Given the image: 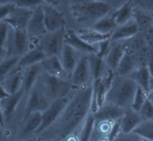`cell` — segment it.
I'll list each match as a JSON object with an SVG mask.
<instances>
[{"label":"cell","instance_id":"obj_30","mask_svg":"<svg viewBox=\"0 0 153 141\" xmlns=\"http://www.w3.org/2000/svg\"><path fill=\"white\" fill-rule=\"evenodd\" d=\"M91 76L93 81L100 79L105 68L104 59L99 57L96 54L87 55Z\"/></svg>","mask_w":153,"mask_h":141},{"label":"cell","instance_id":"obj_1","mask_svg":"<svg viewBox=\"0 0 153 141\" xmlns=\"http://www.w3.org/2000/svg\"><path fill=\"white\" fill-rule=\"evenodd\" d=\"M93 81L75 88L67 105L56 121L47 129L36 135L34 141L65 140L77 136L91 112Z\"/></svg>","mask_w":153,"mask_h":141},{"label":"cell","instance_id":"obj_9","mask_svg":"<svg viewBox=\"0 0 153 141\" xmlns=\"http://www.w3.org/2000/svg\"><path fill=\"white\" fill-rule=\"evenodd\" d=\"M73 91L68 96L58 99L52 102L49 106L41 113V123L36 132L35 136L47 129L56 121L69 102Z\"/></svg>","mask_w":153,"mask_h":141},{"label":"cell","instance_id":"obj_17","mask_svg":"<svg viewBox=\"0 0 153 141\" xmlns=\"http://www.w3.org/2000/svg\"><path fill=\"white\" fill-rule=\"evenodd\" d=\"M81 56L82 54L73 47L64 43L59 57L62 66L69 78Z\"/></svg>","mask_w":153,"mask_h":141},{"label":"cell","instance_id":"obj_47","mask_svg":"<svg viewBox=\"0 0 153 141\" xmlns=\"http://www.w3.org/2000/svg\"><path fill=\"white\" fill-rule=\"evenodd\" d=\"M12 141H34L33 139H27V140H21V139H14Z\"/></svg>","mask_w":153,"mask_h":141},{"label":"cell","instance_id":"obj_29","mask_svg":"<svg viewBox=\"0 0 153 141\" xmlns=\"http://www.w3.org/2000/svg\"><path fill=\"white\" fill-rule=\"evenodd\" d=\"M133 10L134 7L130 0L124 3L114 12L111 13V14L116 23L119 26L128 22L133 19Z\"/></svg>","mask_w":153,"mask_h":141},{"label":"cell","instance_id":"obj_16","mask_svg":"<svg viewBox=\"0 0 153 141\" xmlns=\"http://www.w3.org/2000/svg\"><path fill=\"white\" fill-rule=\"evenodd\" d=\"M42 72L40 63L23 69L22 89L25 93V97L39 80Z\"/></svg>","mask_w":153,"mask_h":141},{"label":"cell","instance_id":"obj_39","mask_svg":"<svg viewBox=\"0 0 153 141\" xmlns=\"http://www.w3.org/2000/svg\"><path fill=\"white\" fill-rule=\"evenodd\" d=\"M10 26L4 20L0 21V46L4 47L9 33Z\"/></svg>","mask_w":153,"mask_h":141},{"label":"cell","instance_id":"obj_6","mask_svg":"<svg viewBox=\"0 0 153 141\" xmlns=\"http://www.w3.org/2000/svg\"><path fill=\"white\" fill-rule=\"evenodd\" d=\"M50 103L51 102L44 94L38 80L26 97L21 121L31 113L36 112L42 113L49 106Z\"/></svg>","mask_w":153,"mask_h":141},{"label":"cell","instance_id":"obj_10","mask_svg":"<svg viewBox=\"0 0 153 141\" xmlns=\"http://www.w3.org/2000/svg\"><path fill=\"white\" fill-rule=\"evenodd\" d=\"M69 79L75 88L84 86L93 81L87 55L81 56L71 74Z\"/></svg>","mask_w":153,"mask_h":141},{"label":"cell","instance_id":"obj_26","mask_svg":"<svg viewBox=\"0 0 153 141\" xmlns=\"http://www.w3.org/2000/svg\"><path fill=\"white\" fill-rule=\"evenodd\" d=\"M47 56L38 45H35L25 54L20 57L17 66L24 69L26 67L40 63Z\"/></svg>","mask_w":153,"mask_h":141},{"label":"cell","instance_id":"obj_43","mask_svg":"<svg viewBox=\"0 0 153 141\" xmlns=\"http://www.w3.org/2000/svg\"><path fill=\"white\" fill-rule=\"evenodd\" d=\"M8 57L7 51L3 46H0V63Z\"/></svg>","mask_w":153,"mask_h":141},{"label":"cell","instance_id":"obj_41","mask_svg":"<svg viewBox=\"0 0 153 141\" xmlns=\"http://www.w3.org/2000/svg\"><path fill=\"white\" fill-rule=\"evenodd\" d=\"M12 134L5 126L0 125V141H12Z\"/></svg>","mask_w":153,"mask_h":141},{"label":"cell","instance_id":"obj_5","mask_svg":"<svg viewBox=\"0 0 153 141\" xmlns=\"http://www.w3.org/2000/svg\"><path fill=\"white\" fill-rule=\"evenodd\" d=\"M4 47L7 51L8 57H20L32 48L30 37L26 30L10 27Z\"/></svg>","mask_w":153,"mask_h":141},{"label":"cell","instance_id":"obj_27","mask_svg":"<svg viewBox=\"0 0 153 141\" xmlns=\"http://www.w3.org/2000/svg\"><path fill=\"white\" fill-rule=\"evenodd\" d=\"M152 76L153 75L149 68L146 65H141L137 68L129 76L134 81L139 87L148 93Z\"/></svg>","mask_w":153,"mask_h":141},{"label":"cell","instance_id":"obj_28","mask_svg":"<svg viewBox=\"0 0 153 141\" xmlns=\"http://www.w3.org/2000/svg\"><path fill=\"white\" fill-rule=\"evenodd\" d=\"M79 36L87 43L96 45L101 42L110 39L111 34H103L100 33L90 27H84L76 31Z\"/></svg>","mask_w":153,"mask_h":141},{"label":"cell","instance_id":"obj_48","mask_svg":"<svg viewBox=\"0 0 153 141\" xmlns=\"http://www.w3.org/2000/svg\"><path fill=\"white\" fill-rule=\"evenodd\" d=\"M11 2V0H0V4H3Z\"/></svg>","mask_w":153,"mask_h":141},{"label":"cell","instance_id":"obj_23","mask_svg":"<svg viewBox=\"0 0 153 141\" xmlns=\"http://www.w3.org/2000/svg\"><path fill=\"white\" fill-rule=\"evenodd\" d=\"M139 112L132 108L124 110V112L120 119L121 131L124 133H131L142 121Z\"/></svg>","mask_w":153,"mask_h":141},{"label":"cell","instance_id":"obj_45","mask_svg":"<svg viewBox=\"0 0 153 141\" xmlns=\"http://www.w3.org/2000/svg\"><path fill=\"white\" fill-rule=\"evenodd\" d=\"M44 4L48 5H51V6H56L58 5L59 2V0H43Z\"/></svg>","mask_w":153,"mask_h":141},{"label":"cell","instance_id":"obj_15","mask_svg":"<svg viewBox=\"0 0 153 141\" xmlns=\"http://www.w3.org/2000/svg\"><path fill=\"white\" fill-rule=\"evenodd\" d=\"M64 42L78 51L82 55L96 54L97 47L96 45H90L81 39L76 31L72 29L65 30Z\"/></svg>","mask_w":153,"mask_h":141},{"label":"cell","instance_id":"obj_12","mask_svg":"<svg viewBox=\"0 0 153 141\" xmlns=\"http://www.w3.org/2000/svg\"><path fill=\"white\" fill-rule=\"evenodd\" d=\"M43 13L45 26L47 32H53L65 28L66 23L65 17L54 7L44 4Z\"/></svg>","mask_w":153,"mask_h":141},{"label":"cell","instance_id":"obj_11","mask_svg":"<svg viewBox=\"0 0 153 141\" xmlns=\"http://www.w3.org/2000/svg\"><path fill=\"white\" fill-rule=\"evenodd\" d=\"M26 31L29 37L37 40L47 32L46 29L43 13V5L33 8V14L27 24Z\"/></svg>","mask_w":153,"mask_h":141},{"label":"cell","instance_id":"obj_46","mask_svg":"<svg viewBox=\"0 0 153 141\" xmlns=\"http://www.w3.org/2000/svg\"><path fill=\"white\" fill-rule=\"evenodd\" d=\"M0 125L2 126H5V121H4V118L3 116V114L1 110V108L0 107Z\"/></svg>","mask_w":153,"mask_h":141},{"label":"cell","instance_id":"obj_2","mask_svg":"<svg viewBox=\"0 0 153 141\" xmlns=\"http://www.w3.org/2000/svg\"><path fill=\"white\" fill-rule=\"evenodd\" d=\"M137 87L131 77L115 73L106 91L103 103L113 104L124 110L130 108L132 107Z\"/></svg>","mask_w":153,"mask_h":141},{"label":"cell","instance_id":"obj_40","mask_svg":"<svg viewBox=\"0 0 153 141\" xmlns=\"http://www.w3.org/2000/svg\"><path fill=\"white\" fill-rule=\"evenodd\" d=\"M14 7V5L11 2L0 4V21L4 20L9 16Z\"/></svg>","mask_w":153,"mask_h":141},{"label":"cell","instance_id":"obj_38","mask_svg":"<svg viewBox=\"0 0 153 141\" xmlns=\"http://www.w3.org/2000/svg\"><path fill=\"white\" fill-rule=\"evenodd\" d=\"M112 141H142V138L133 132L124 133L120 132Z\"/></svg>","mask_w":153,"mask_h":141},{"label":"cell","instance_id":"obj_20","mask_svg":"<svg viewBox=\"0 0 153 141\" xmlns=\"http://www.w3.org/2000/svg\"><path fill=\"white\" fill-rule=\"evenodd\" d=\"M133 18L137 26L139 33L144 36L153 31V13L134 7Z\"/></svg>","mask_w":153,"mask_h":141},{"label":"cell","instance_id":"obj_3","mask_svg":"<svg viewBox=\"0 0 153 141\" xmlns=\"http://www.w3.org/2000/svg\"><path fill=\"white\" fill-rule=\"evenodd\" d=\"M69 11L76 22L90 27L98 20L111 14L112 7L102 1L74 0L70 4Z\"/></svg>","mask_w":153,"mask_h":141},{"label":"cell","instance_id":"obj_8","mask_svg":"<svg viewBox=\"0 0 153 141\" xmlns=\"http://www.w3.org/2000/svg\"><path fill=\"white\" fill-rule=\"evenodd\" d=\"M41 123V112L29 114L17 126L13 133V140H27L33 139Z\"/></svg>","mask_w":153,"mask_h":141},{"label":"cell","instance_id":"obj_24","mask_svg":"<svg viewBox=\"0 0 153 141\" xmlns=\"http://www.w3.org/2000/svg\"><path fill=\"white\" fill-rule=\"evenodd\" d=\"M23 69L17 66L4 79L1 83L8 94H14L22 89Z\"/></svg>","mask_w":153,"mask_h":141},{"label":"cell","instance_id":"obj_19","mask_svg":"<svg viewBox=\"0 0 153 141\" xmlns=\"http://www.w3.org/2000/svg\"><path fill=\"white\" fill-rule=\"evenodd\" d=\"M124 112L123 108L108 103H103L93 113L95 119L116 121L120 120Z\"/></svg>","mask_w":153,"mask_h":141},{"label":"cell","instance_id":"obj_50","mask_svg":"<svg viewBox=\"0 0 153 141\" xmlns=\"http://www.w3.org/2000/svg\"><path fill=\"white\" fill-rule=\"evenodd\" d=\"M53 141H64V140H53Z\"/></svg>","mask_w":153,"mask_h":141},{"label":"cell","instance_id":"obj_35","mask_svg":"<svg viewBox=\"0 0 153 141\" xmlns=\"http://www.w3.org/2000/svg\"><path fill=\"white\" fill-rule=\"evenodd\" d=\"M11 2L16 7L28 9H33L44 4L43 0H11Z\"/></svg>","mask_w":153,"mask_h":141},{"label":"cell","instance_id":"obj_49","mask_svg":"<svg viewBox=\"0 0 153 141\" xmlns=\"http://www.w3.org/2000/svg\"><path fill=\"white\" fill-rule=\"evenodd\" d=\"M142 141H151V140H146V139H142Z\"/></svg>","mask_w":153,"mask_h":141},{"label":"cell","instance_id":"obj_34","mask_svg":"<svg viewBox=\"0 0 153 141\" xmlns=\"http://www.w3.org/2000/svg\"><path fill=\"white\" fill-rule=\"evenodd\" d=\"M138 112L142 120L153 121V103L147 97Z\"/></svg>","mask_w":153,"mask_h":141},{"label":"cell","instance_id":"obj_25","mask_svg":"<svg viewBox=\"0 0 153 141\" xmlns=\"http://www.w3.org/2000/svg\"><path fill=\"white\" fill-rule=\"evenodd\" d=\"M114 122L95 119L89 141H109V136Z\"/></svg>","mask_w":153,"mask_h":141},{"label":"cell","instance_id":"obj_14","mask_svg":"<svg viewBox=\"0 0 153 141\" xmlns=\"http://www.w3.org/2000/svg\"><path fill=\"white\" fill-rule=\"evenodd\" d=\"M33 9L15 7L9 16L4 20L9 26L15 29L26 30Z\"/></svg>","mask_w":153,"mask_h":141},{"label":"cell","instance_id":"obj_33","mask_svg":"<svg viewBox=\"0 0 153 141\" xmlns=\"http://www.w3.org/2000/svg\"><path fill=\"white\" fill-rule=\"evenodd\" d=\"M19 57H8L0 63V84L18 65Z\"/></svg>","mask_w":153,"mask_h":141},{"label":"cell","instance_id":"obj_44","mask_svg":"<svg viewBox=\"0 0 153 141\" xmlns=\"http://www.w3.org/2000/svg\"><path fill=\"white\" fill-rule=\"evenodd\" d=\"M9 94L7 93V91L5 90L4 88L3 87L2 85L0 84V100L2 99L5 98V97L8 96Z\"/></svg>","mask_w":153,"mask_h":141},{"label":"cell","instance_id":"obj_22","mask_svg":"<svg viewBox=\"0 0 153 141\" xmlns=\"http://www.w3.org/2000/svg\"><path fill=\"white\" fill-rule=\"evenodd\" d=\"M40 64L43 72L53 76L69 79V76L64 70L59 56L46 57Z\"/></svg>","mask_w":153,"mask_h":141},{"label":"cell","instance_id":"obj_13","mask_svg":"<svg viewBox=\"0 0 153 141\" xmlns=\"http://www.w3.org/2000/svg\"><path fill=\"white\" fill-rule=\"evenodd\" d=\"M126 50L124 41H111L108 52L104 57L106 68L115 73Z\"/></svg>","mask_w":153,"mask_h":141},{"label":"cell","instance_id":"obj_37","mask_svg":"<svg viewBox=\"0 0 153 141\" xmlns=\"http://www.w3.org/2000/svg\"><path fill=\"white\" fill-rule=\"evenodd\" d=\"M134 7L153 13V0H130Z\"/></svg>","mask_w":153,"mask_h":141},{"label":"cell","instance_id":"obj_42","mask_svg":"<svg viewBox=\"0 0 153 141\" xmlns=\"http://www.w3.org/2000/svg\"><path fill=\"white\" fill-rule=\"evenodd\" d=\"M147 97L153 103V76L151 78L149 90L147 93Z\"/></svg>","mask_w":153,"mask_h":141},{"label":"cell","instance_id":"obj_31","mask_svg":"<svg viewBox=\"0 0 153 141\" xmlns=\"http://www.w3.org/2000/svg\"><path fill=\"white\" fill-rule=\"evenodd\" d=\"M118 26L111 14L101 18L90 27L103 34H111Z\"/></svg>","mask_w":153,"mask_h":141},{"label":"cell","instance_id":"obj_32","mask_svg":"<svg viewBox=\"0 0 153 141\" xmlns=\"http://www.w3.org/2000/svg\"><path fill=\"white\" fill-rule=\"evenodd\" d=\"M133 132L142 139L153 141V121L143 120Z\"/></svg>","mask_w":153,"mask_h":141},{"label":"cell","instance_id":"obj_36","mask_svg":"<svg viewBox=\"0 0 153 141\" xmlns=\"http://www.w3.org/2000/svg\"><path fill=\"white\" fill-rule=\"evenodd\" d=\"M146 99L147 93L138 87L131 108L138 112Z\"/></svg>","mask_w":153,"mask_h":141},{"label":"cell","instance_id":"obj_18","mask_svg":"<svg viewBox=\"0 0 153 141\" xmlns=\"http://www.w3.org/2000/svg\"><path fill=\"white\" fill-rule=\"evenodd\" d=\"M142 65L137 55L133 51L127 49L120 61L115 73L123 76H130L139 66Z\"/></svg>","mask_w":153,"mask_h":141},{"label":"cell","instance_id":"obj_4","mask_svg":"<svg viewBox=\"0 0 153 141\" xmlns=\"http://www.w3.org/2000/svg\"><path fill=\"white\" fill-rule=\"evenodd\" d=\"M39 81L44 94L51 103L69 96L75 89L69 79L53 76L44 72Z\"/></svg>","mask_w":153,"mask_h":141},{"label":"cell","instance_id":"obj_7","mask_svg":"<svg viewBox=\"0 0 153 141\" xmlns=\"http://www.w3.org/2000/svg\"><path fill=\"white\" fill-rule=\"evenodd\" d=\"M65 28L53 31L47 32L37 40L38 45L43 51L47 57L59 56L65 43Z\"/></svg>","mask_w":153,"mask_h":141},{"label":"cell","instance_id":"obj_21","mask_svg":"<svg viewBox=\"0 0 153 141\" xmlns=\"http://www.w3.org/2000/svg\"><path fill=\"white\" fill-rule=\"evenodd\" d=\"M139 33L137 26L133 18L128 22L118 26L111 33L110 41H123L129 39Z\"/></svg>","mask_w":153,"mask_h":141}]
</instances>
